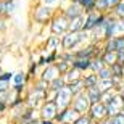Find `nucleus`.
Masks as SVG:
<instances>
[{"label": "nucleus", "instance_id": "obj_1", "mask_svg": "<svg viewBox=\"0 0 124 124\" xmlns=\"http://www.w3.org/2000/svg\"><path fill=\"white\" fill-rule=\"evenodd\" d=\"M90 32L89 31H68L66 34L61 36V45H63V50H78L79 47H82L84 44L90 42Z\"/></svg>", "mask_w": 124, "mask_h": 124}, {"label": "nucleus", "instance_id": "obj_2", "mask_svg": "<svg viewBox=\"0 0 124 124\" xmlns=\"http://www.w3.org/2000/svg\"><path fill=\"white\" fill-rule=\"evenodd\" d=\"M56 11H58V8H55V7H50V5L37 2L31 10V19H32V23L37 24V26L47 28Z\"/></svg>", "mask_w": 124, "mask_h": 124}, {"label": "nucleus", "instance_id": "obj_3", "mask_svg": "<svg viewBox=\"0 0 124 124\" xmlns=\"http://www.w3.org/2000/svg\"><path fill=\"white\" fill-rule=\"evenodd\" d=\"M69 31V18L58 8L55 16L52 18L50 24H48V32L50 34H56V36H63Z\"/></svg>", "mask_w": 124, "mask_h": 124}, {"label": "nucleus", "instance_id": "obj_4", "mask_svg": "<svg viewBox=\"0 0 124 124\" xmlns=\"http://www.w3.org/2000/svg\"><path fill=\"white\" fill-rule=\"evenodd\" d=\"M58 111L60 108L55 100H44V103L39 108V116H40V119H55Z\"/></svg>", "mask_w": 124, "mask_h": 124}, {"label": "nucleus", "instance_id": "obj_5", "mask_svg": "<svg viewBox=\"0 0 124 124\" xmlns=\"http://www.w3.org/2000/svg\"><path fill=\"white\" fill-rule=\"evenodd\" d=\"M90 105H92V101H90V98L87 97L85 90H84V92H81V93H76V95H74V98H73V103H71V106H73L78 113H81V115L89 113Z\"/></svg>", "mask_w": 124, "mask_h": 124}, {"label": "nucleus", "instance_id": "obj_6", "mask_svg": "<svg viewBox=\"0 0 124 124\" xmlns=\"http://www.w3.org/2000/svg\"><path fill=\"white\" fill-rule=\"evenodd\" d=\"M73 98H74V93L71 92V89L68 87V84L64 85L61 90H58V92L55 93V98L53 100L56 101V105H58V108H66V106H71V103H73Z\"/></svg>", "mask_w": 124, "mask_h": 124}, {"label": "nucleus", "instance_id": "obj_7", "mask_svg": "<svg viewBox=\"0 0 124 124\" xmlns=\"http://www.w3.org/2000/svg\"><path fill=\"white\" fill-rule=\"evenodd\" d=\"M89 115L93 121H100L103 118H108V108L105 101H95L89 108Z\"/></svg>", "mask_w": 124, "mask_h": 124}, {"label": "nucleus", "instance_id": "obj_8", "mask_svg": "<svg viewBox=\"0 0 124 124\" xmlns=\"http://www.w3.org/2000/svg\"><path fill=\"white\" fill-rule=\"evenodd\" d=\"M106 108H108V118L113 116V115H116V113H119V111H123V108H124V97L121 95V93L116 92L110 100L106 101Z\"/></svg>", "mask_w": 124, "mask_h": 124}, {"label": "nucleus", "instance_id": "obj_9", "mask_svg": "<svg viewBox=\"0 0 124 124\" xmlns=\"http://www.w3.org/2000/svg\"><path fill=\"white\" fill-rule=\"evenodd\" d=\"M79 115H81V113H78L73 106H66V108H61V110L58 111V115H56L55 119L60 124H63V123H74V121L79 118Z\"/></svg>", "mask_w": 124, "mask_h": 124}, {"label": "nucleus", "instance_id": "obj_10", "mask_svg": "<svg viewBox=\"0 0 124 124\" xmlns=\"http://www.w3.org/2000/svg\"><path fill=\"white\" fill-rule=\"evenodd\" d=\"M60 10L68 16L69 19H73V18H76V16H81V15L85 13L82 7H81L78 2H73V0H69L68 3H64L63 7H60Z\"/></svg>", "mask_w": 124, "mask_h": 124}, {"label": "nucleus", "instance_id": "obj_11", "mask_svg": "<svg viewBox=\"0 0 124 124\" xmlns=\"http://www.w3.org/2000/svg\"><path fill=\"white\" fill-rule=\"evenodd\" d=\"M63 45H61V36L56 34H48L44 42V52H61Z\"/></svg>", "mask_w": 124, "mask_h": 124}, {"label": "nucleus", "instance_id": "obj_12", "mask_svg": "<svg viewBox=\"0 0 124 124\" xmlns=\"http://www.w3.org/2000/svg\"><path fill=\"white\" fill-rule=\"evenodd\" d=\"M101 15H103V13H101V11H98V10L87 11V13H85V19H84V31L92 32L93 29H95V26L98 24V21H100Z\"/></svg>", "mask_w": 124, "mask_h": 124}, {"label": "nucleus", "instance_id": "obj_13", "mask_svg": "<svg viewBox=\"0 0 124 124\" xmlns=\"http://www.w3.org/2000/svg\"><path fill=\"white\" fill-rule=\"evenodd\" d=\"M58 76H61V73H60V69H58V66H56V63L47 64V66L40 68V73H39V78L44 79V81H47V82L53 81V79L58 78Z\"/></svg>", "mask_w": 124, "mask_h": 124}, {"label": "nucleus", "instance_id": "obj_14", "mask_svg": "<svg viewBox=\"0 0 124 124\" xmlns=\"http://www.w3.org/2000/svg\"><path fill=\"white\" fill-rule=\"evenodd\" d=\"M18 8V0H0V16L11 18Z\"/></svg>", "mask_w": 124, "mask_h": 124}, {"label": "nucleus", "instance_id": "obj_15", "mask_svg": "<svg viewBox=\"0 0 124 124\" xmlns=\"http://www.w3.org/2000/svg\"><path fill=\"white\" fill-rule=\"evenodd\" d=\"M98 81H100L98 73L87 71V73L82 74V82H84V85H85V89L87 87H93V85H98Z\"/></svg>", "mask_w": 124, "mask_h": 124}, {"label": "nucleus", "instance_id": "obj_16", "mask_svg": "<svg viewBox=\"0 0 124 124\" xmlns=\"http://www.w3.org/2000/svg\"><path fill=\"white\" fill-rule=\"evenodd\" d=\"M119 0H97V10L101 13H111Z\"/></svg>", "mask_w": 124, "mask_h": 124}, {"label": "nucleus", "instance_id": "obj_17", "mask_svg": "<svg viewBox=\"0 0 124 124\" xmlns=\"http://www.w3.org/2000/svg\"><path fill=\"white\" fill-rule=\"evenodd\" d=\"M90 63H92V58H81V56H76V60L73 61V66L82 73H87L90 71Z\"/></svg>", "mask_w": 124, "mask_h": 124}, {"label": "nucleus", "instance_id": "obj_18", "mask_svg": "<svg viewBox=\"0 0 124 124\" xmlns=\"http://www.w3.org/2000/svg\"><path fill=\"white\" fill-rule=\"evenodd\" d=\"M82 74H84L82 71H79V69H76L74 66H71V68L63 74V78H64V81H66V84H71V82H74V81L82 79Z\"/></svg>", "mask_w": 124, "mask_h": 124}, {"label": "nucleus", "instance_id": "obj_19", "mask_svg": "<svg viewBox=\"0 0 124 124\" xmlns=\"http://www.w3.org/2000/svg\"><path fill=\"white\" fill-rule=\"evenodd\" d=\"M85 93H87V97L90 98L92 103H95V101H101V97H103V92H101V89L98 87V85L87 87V89H85Z\"/></svg>", "mask_w": 124, "mask_h": 124}, {"label": "nucleus", "instance_id": "obj_20", "mask_svg": "<svg viewBox=\"0 0 124 124\" xmlns=\"http://www.w3.org/2000/svg\"><path fill=\"white\" fill-rule=\"evenodd\" d=\"M39 68H40V64H39V61L37 60H32V61H29V66H28V69H26V73H28V78H29V82L31 81H34L36 78H39Z\"/></svg>", "mask_w": 124, "mask_h": 124}, {"label": "nucleus", "instance_id": "obj_21", "mask_svg": "<svg viewBox=\"0 0 124 124\" xmlns=\"http://www.w3.org/2000/svg\"><path fill=\"white\" fill-rule=\"evenodd\" d=\"M100 56H101V60L105 61L106 66H111V64H115L118 61V53L113 50H103Z\"/></svg>", "mask_w": 124, "mask_h": 124}, {"label": "nucleus", "instance_id": "obj_22", "mask_svg": "<svg viewBox=\"0 0 124 124\" xmlns=\"http://www.w3.org/2000/svg\"><path fill=\"white\" fill-rule=\"evenodd\" d=\"M66 85V81H64V78H63V74L61 76H58V78H55L53 81H50L48 82V89H50L52 92H58V90H61V89Z\"/></svg>", "mask_w": 124, "mask_h": 124}, {"label": "nucleus", "instance_id": "obj_23", "mask_svg": "<svg viewBox=\"0 0 124 124\" xmlns=\"http://www.w3.org/2000/svg\"><path fill=\"white\" fill-rule=\"evenodd\" d=\"M84 19H85V13L69 19V31H81V29H84Z\"/></svg>", "mask_w": 124, "mask_h": 124}, {"label": "nucleus", "instance_id": "obj_24", "mask_svg": "<svg viewBox=\"0 0 124 124\" xmlns=\"http://www.w3.org/2000/svg\"><path fill=\"white\" fill-rule=\"evenodd\" d=\"M73 2H78L81 7L84 8V11H92V10H97V0H73Z\"/></svg>", "mask_w": 124, "mask_h": 124}, {"label": "nucleus", "instance_id": "obj_25", "mask_svg": "<svg viewBox=\"0 0 124 124\" xmlns=\"http://www.w3.org/2000/svg\"><path fill=\"white\" fill-rule=\"evenodd\" d=\"M98 87L101 89V92H106V90H111V89H116V82L111 79H100L98 81Z\"/></svg>", "mask_w": 124, "mask_h": 124}, {"label": "nucleus", "instance_id": "obj_26", "mask_svg": "<svg viewBox=\"0 0 124 124\" xmlns=\"http://www.w3.org/2000/svg\"><path fill=\"white\" fill-rule=\"evenodd\" d=\"M111 15L118 19H124V0H119L116 3V7L111 10Z\"/></svg>", "mask_w": 124, "mask_h": 124}, {"label": "nucleus", "instance_id": "obj_27", "mask_svg": "<svg viewBox=\"0 0 124 124\" xmlns=\"http://www.w3.org/2000/svg\"><path fill=\"white\" fill-rule=\"evenodd\" d=\"M68 87L71 89V92H73L74 95H76V93H81V92H84V90H85V85H84L82 79H79V81H74V82L68 84Z\"/></svg>", "mask_w": 124, "mask_h": 124}, {"label": "nucleus", "instance_id": "obj_28", "mask_svg": "<svg viewBox=\"0 0 124 124\" xmlns=\"http://www.w3.org/2000/svg\"><path fill=\"white\" fill-rule=\"evenodd\" d=\"M103 66H106V64H105V61L101 60V56H93V58H92V63H90V71L98 73Z\"/></svg>", "mask_w": 124, "mask_h": 124}, {"label": "nucleus", "instance_id": "obj_29", "mask_svg": "<svg viewBox=\"0 0 124 124\" xmlns=\"http://www.w3.org/2000/svg\"><path fill=\"white\" fill-rule=\"evenodd\" d=\"M73 124H97V121H93L89 113H84V115H79V118Z\"/></svg>", "mask_w": 124, "mask_h": 124}, {"label": "nucleus", "instance_id": "obj_30", "mask_svg": "<svg viewBox=\"0 0 124 124\" xmlns=\"http://www.w3.org/2000/svg\"><path fill=\"white\" fill-rule=\"evenodd\" d=\"M98 78H100V79H111V78H113L111 66H103V68L98 71Z\"/></svg>", "mask_w": 124, "mask_h": 124}, {"label": "nucleus", "instance_id": "obj_31", "mask_svg": "<svg viewBox=\"0 0 124 124\" xmlns=\"http://www.w3.org/2000/svg\"><path fill=\"white\" fill-rule=\"evenodd\" d=\"M56 66H58V69H60V73L64 74L69 68H71V66H73V64L69 63V61H64V60H61V58H58V61H56Z\"/></svg>", "mask_w": 124, "mask_h": 124}, {"label": "nucleus", "instance_id": "obj_32", "mask_svg": "<svg viewBox=\"0 0 124 124\" xmlns=\"http://www.w3.org/2000/svg\"><path fill=\"white\" fill-rule=\"evenodd\" d=\"M110 119L113 124H124V111H119V113L110 116Z\"/></svg>", "mask_w": 124, "mask_h": 124}, {"label": "nucleus", "instance_id": "obj_33", "mask_svg": "<svg viewBox=\"0 0 124 124\" xmlns=\"http://www.w3.org/2000/svg\"><path fill=\"white\" fill-rule=\"evenodd\" d=\"M13 74H15V71H7V69H3V71L0 73V79H2V81H7V82H11V81H13Z\"/></svg>", "mask_w": 124, "mask_h": 124}, {"label": "nucleus", "instance_id": "obj_34", "mask_svg": "<svg viewBox=\"0 0 124 124\" xmlns=\"http://www.w3.org/2000/svg\"><path fill=\"white\" fill-rule=\"evenodd\" d=\"M40 3H45V5H50V7H55V8H60L61 7V0H37Z\"/></svg>", "mask_w": 124, "mask_h": 124}, {"label": "nucleus", "instance_id": "obj_35", "mask_svg": "<svg viewBox=\"0 0 124 124\" xmlns=\"http://www.w3.org/2000/svg\"><path fill=\"white\" fill-rule=\"evenodd\" d=\"M10 89H11V82H7V81H2L0 79V95L5 92H8Z\"/></svg>", "mask_w": 124, "mask_h": 124}, {"label": "nucleus", "instance_id": "obj_36", "mask_svg": "<svg viewBox=\"0 0 124 124\" xmlns=\"http://www.w3.org/2000/svg\"><path fill=\"white\" fill-rule=\"evenodd\" d=\"M8 28V18H5V16H0V36L3 34Z\"/></svg>", "mask_w": 124, "mask_h": 124}, {"label": "nucleus", "instance_id": "obj_37", "mask_svg": "<svg viewBox=\"0 0 124 124\" xmlns=\"http://www.w3.org/2000/svg\"><path fill=\"white\" fill-rule=\"evenodd\" d=\"M116 53H118V63L124 64V50H121V52H116Z\"/></svg>", "mask_w": 124, "mask_h": 124}, {"label": "nucleus", "instance_id": "obj_38", "mask_svg": "<svg viewBox=\"0 0 124 124\" xmlns=\"http://www.w3.org/2000/svg\"><path fill=\"white\" fill-rule=\"evenodd\" d=\"M40 124H60L56 119H40Z\"/></svg>", "mask_w": 124, "mask_h": 124}, {"label": "nucleus", "instance_id": "obj_39", "mask_svg": "<svg viewBox=\"0 0 124 124\" xmlns=\"http://www.w3.org/2000/svg\"><path fill=\"white\" fill-rule=\"evenodd\" d=\"M97 124H113V123H111V119H110V118H103V119L97 121Z\"/></svg>", "mask_w": 124, "mask_h": 124}, {"label": "nucleus", "instance_id": "obj_40", "mask_svg": "<svg viewBox=\"0 0 124 124\" xmlns=\"http://www.w3.org/2000/svg\"><path fill=\"white\" fill-rule=\"evenodd\" d=\"M3 55H5V45L0 42V63H2V58H3Z\"/></svg>", "mask_w": 124, "mask_h": 124}, {"label": "nucleus", "instance_id": "obj_41", "mask_svg": "<svg viewBox=\"0 0 124 124\" xmlns=\"http://www.w3.org/2000/svg\"><path fill=\"white\" fill-rule=\"evenodd\" d=\"M28 124H40V118L39 119H34V121H29Z\"/></svg>", "mask_w": 124, "mask_h": 124}, {"label": "nucleus", "instance_id": "obj_42", "mask_svg": "<svg viewBox=\"0 0 124 124\" xmlns=\"http://www.w3.org/2000/svg\"><path fill=\"white\" fill-rule=\"evenodd\" d=\"M123 78H124V64H123Z\"/></svg>", "mask_w": 124, "mask_h": 124}, {"label": "nucleus", "instance_id": "obj_43", "mask_svg": "<svg viewBox=\"0 0 124 124\" xmlns=\"http://www.w3.org/2000/svg\"><path fill=\"white\" fill-rule=\"evenodd\" d=\"M121 84H123V85H124V78H123V82H121Z\"/></svg>", "mask_w": 124, "mask_h": 124}, {"label": "nucleus", "instance_id": "obj_44", "mask_svg": "<svg viewBox=\"0 0 124 124\" xmlns=\"http://www.w3.org/2000/svg\"><path fill=\"white\" fill-rule=\"evenodd\" d=\"M63 124H73V123H63Z\"/></svg>", "mask_w": 124, "mask_h": 124}, {"label": "nucleus", "instance_id": "obj_45", "mask_svg": "<svg viewBox=\"0 0 124 124\" xmlns=\"http://www.w3.org/2000/svg\"><path fill=\"white\" fill-rule=\"evenodd\" d=\"M123 111H124V108H123Z\"/></svg>", "mask_w": 124, "mask_h": 124}]
</instances>
